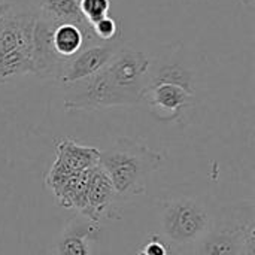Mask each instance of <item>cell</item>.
Segmentation results:
<instances>
[{
  "label": "cell",
  "mask_w": 255,
  "mask_h": 255,
  "mask_svg": "<svg viewBox=\"0 0 255 255\" xmlns=\"http://www.w3.org/2000/svg\"><path fill=\"white\" fill-rule=\"evenodd\" d=\"M151 60L142 51L120 46L94 75L64 85V109L96 111L143 102Z\"/></svg>",
  "instance_id": "6da1fadb"
},
{
  "label": "cell",
  "mask_w": 255,
  "mask_h": 255,
  "mask_svg": "<svg viewBox=\"0 0 255 255\" xmlns=\"http://www.w3.org/2000/svg\"><path fill=\"white\" fill-rule=\"evenodd\" d=\"M161 163V152L127 137H121L114 146L100 151L99 158V166L111 179L121 203L143 194Z\"/></svg>",
  "instance_id": "7a4b0ae2"
},
{
  "label": "cell",
  "mask_w": 255,
  "mask_h": 255,
  "mask_svg": "<svg viewBox=\"0 0 255 255\" xmlns=\"http://www.w3.org/2000/svg\"><path fill=\"white\" fill-rule=\"evenodd\" d=\"M255 227L253 200L229 203L215 211L208 232L182 255H245V239Z\"/></svg>",
  "instance_id": "3957f363"
},
{
  "label": "cell",
  "mask_w": 255,
  "mask_h": 255,
  "mask_svg": "<svg viewBox=\"0 0 255 255\" xmlns=\"http://www.w3.org/2000/svg\"><path fill=\"white\" fill-rule=\"evenodd\" d=\"M214 214L206 202L193 196H178L161 203L160 236L178 250L194 245L211 227Z\"/></svg>",
  "instance_id": "277c9868"
},
{
  "label": "cell",
  "mask_w": 255,
  "mask_h": 255,
  "mask_svg": "<svg viewBox=\"0 0 255 255\" xmlns=\"http://www.w3.org/2000/svg\"><path fill=\"white\" fill-rule=\"evenodd\" d=\"M120 208L121 202L118 200L112 182L105 170L99 164L90 169L87 199L81 215L96 224H100L103 220H118L121 217Z\"/></svg>",
  "instance_id": "5b68a950"
},
{
  "label": "cell",
  "mask_w": 255,
  "mask_h": 255,
  "mask_svg": "<svg viewBox=\"0 0 255 255\" xmlns=\"http://www.w3.org/2000/svg\"><path fill=\"white\" fill-rule=\"evenodd\" d=\"M143 100L160 121H175L194 103V90L173 82H149Z\"/></svg>",
  "instance_id": "8992f818"
},
{
  "label": "cell",
  "mask_w": 255,
  "mask_h": 255,
  "mask_svg": "<svg viewBox=\"0 0 255 255\" xmlns=\"http://www.w3.org/2000/svg\"><path fill=\"white\" fill-rule=\"evenodd\" d=\"M54 22L36 15L34 27H33V48H31V61H33V73L42 79L57 81L60 79L63 66L66 60L57 55L52 48L51 33Z\"/></svg>",
  "instance_id": "52a82bcc"
},
{
  "label": "cell",
  "mask_w": 255,
  "mask_h": 255,
  "mask_svg": "<svg viewBox=\"0 0 255 255\" xmlns=\"http://www.w3.org/2000/svg\"><path fill=\"white\" fill-rule=\"evenodd\" d=\"M118 48L120 43H117L115 40L85 46L82 51H79L76 55L64 63L58 82H61L63 85H69L97 73L111 60Z\"/></svg>",
  "instance_id": "ba28073f"
},
{
  "label": "cell",
  "mask_w": 255,
  "mask_h": 255,
  "mask_svg": "<svg viewBox=\"0 0 255 255\" xmlns=\"http://www.w3.org/2000/svg\"><path fill=\"white\" fill-rule=\"evenodd\" d=\"M82 217V215H81ZM100 226L82 218L70 220L60 233L54 255H91V244L99 242Z\"/></svg>",
  "instance_id": "9c48e42d"
},
{
  "label": "cell",
  "mask_w": 255,
  "mask_h": 255,
  "mask_svg": "<svg viewBox=\"0 0 255 255\" xmlns=\"http://www.w3.org/2000/svg\"><path fill=\"white\" fill-rule=\"evenodd\" d=\"M51 42L57 55L67 61L79 51H82L85 46L96 45L97 37L94 36L91 27H85L73 22H61V24L54 22Z\"/></svg>",
  "instance_id": "30bf717a"
},
{
  "label": "cell",
  "mask_w": 255,
  "mask_h": 255,
  "mask_svg": "<svg viewBox=\"0 0 255 255\" xmlns=\"http://www.w3.org/2000/svg\"><path fill=\"white\" fill-rule=\"evenodd\" d=\"M100 151L94 146L79 145L72 139H61L55 145V160L79 173L93 169L99 164Z\"/></svg>",
  "instance_id": "8fae6325"
},
{
  "label": "cell",
  "mask_w": 255,
  "mask_h": 255,
  "mask_svg": "<svg viewBox=\"0 0 255 255\" xmlns=\"http://www.w3.org/2000/svg\"><path fill=\"white\" fill-rule=\"evenodd\" d=\"M36 15H40L55 24L73 22L91 27L79 10V0H34Z\"/></svg>",
  "instance_id": "7c38bea8"
},
{
  "label": "cell",
  "mask_w": 255,
  "mask_h": 255,
  "mask_svg": "<svg viewBox=\"0 0 255 255\" xmlns=\"http://www.w3.org/2000/svg\"><path fill=\"white\" fill-rule=\"evenodd\" d=\"M27 73H33L30 49H16L0 54V85Z\"/></svg>",
  "instance_id": "4fadbf2b"
},
{
  "label": "cell",
  "mask_w": 255,
  "mask_h": 255,
  "mask_svg": "<svg viewBox=\"0 0 255 255\" xmlns=\"http://www.w3.org/2000/svg\"><path fill=\"white\" fill-rule=\"evenodd\" d=\"M109 7H111L109 0H79V10L84 19L90 25L108 16Z\"/></svg>",
  "instance_id": "5bb4252c"
},
{
  "label": "cell",
  "mask_w": 255,
  "mask_h": 255,
  "mask_svg": "<svg viewBox=\"0 0 255 255\" xmlns=\"http://www.w3.org/2000/svg\"><path fill=\"white\" fill-rule=\"evenodd\" d=\"M91 28H93L94 36L100 42H112L118 37L117 21L111 16H105V18L99 19L97 22H94L91 25Z\"/></svg>",
  "instance_id": "9a60e30c"
},
{
  "label": "cell",
  "mask_w": 255,
  "mask_h": 255,
  "mask_svg": "<svg viewBox=\"0 0 255 255\" xmlns=\"http://www.w3.org/2000/svg\"><path fill=\"white\" fill-rule=\"evenodd\" d=\"M169 251L170 244L166 242L160 235H151L140 250L143 255H169Z\"/></svg>",
  "instance_id": "2e32d148"
},
{
  "label": "cell",
  "mask_w": 255,
  "mask_h": 255,
  "mask_svg": "<svg viewBox=\"0 0 255 255\" xmlns=\"http://www.w3.org/2000/svg\"><path fill=\"white\" fill-rule=\"evenodd\" d=\"M9 7H10V3H7V1H0V16H1Z\"/></svg>",
  "instance_id": "e0dca14e"
},
{
  "label": "cell",
  "mask_w": 255,
  "mask_h": 255,
  "mask_svg": "<svg viewBox=\"0 0 255 255\" xmlns=\"http://www.w3.org/2000/svg\"><path fill=\"white\" fill-rule=\"evenodd\" d=\"M169 255H182V254H181V251H179L178 248H175L173 245H170V251H169Z\"/></svg>",
  "instance_id": "ac0fdd59"
},
{
  "label": "cell",
  "mask_w": 255,
  "mask_h": 255,
  "mask_svg": "<svg viewBox=\"0 0 255 255\" xmlns=\"http://www.w3.org/2000/svg\"><path fill=\"white\" fill-rule=\"evenodd\" d=\"M136 255H143V254H142V253H140V251H139V253H137V254H136Z\"/></svg>",
  "instance_id": "d6986e66"
}]
</instances>
